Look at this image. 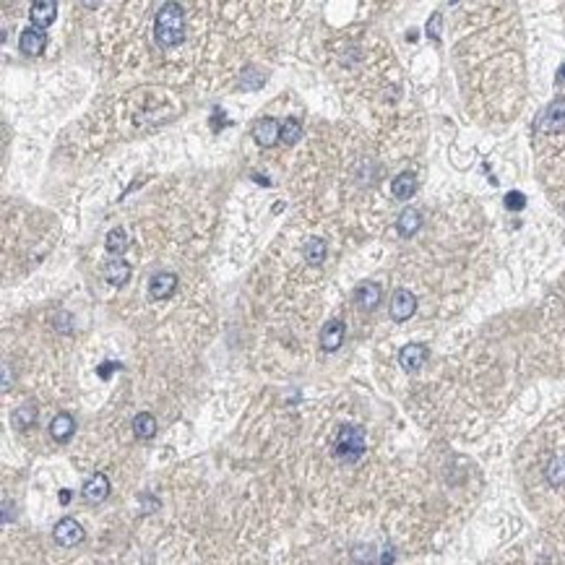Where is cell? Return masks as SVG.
<instances>
[{"instance_id":"1","label":"cell","mask_w":565,"mask_h":565,"mask_svg":"<svg viewBox=\"0 0 565 565\" xmlns=\"http://www.w3.org/2000/svg\"><path fill=\"white\" fill-rule=\"evenodd\" d=\"M154 37L162 47H177L185 40V14L180 3H164L154 21Z\"/></svg>"},{"instance_id":"2","label":"cell","mask_w":565,"mask_h":565,"mask_svg":"<svg viewBox=\"0 0 565 565\" xmlns=\"http://www.w3.org/2000/svg\"><path fill=\"white\" fill-rule=\"evenodd\" d=\"M368 448V440H365V430L362 427H355V425H344L339 430V438H336V456L342 461H357Z\"/></svg>"},{"instance_id":"3","label":"cell","mask_w":565,"mask_h":565,"mask_svg":"<svg viewBox=\"0 0 565 565\" xmlns=\"http://www.w3.org/2000/svg\"><path fill=\"white\" fill-rule=\"evenodd\" d=\"M417 310V300L409 290H396L394 297H391V318L396 323H404L409 318L414 316Z\"/></svg>"},{"instance_id":"4","label":"cell","mask_w":565,"mask_h":565,"mask_svg":"<svg viewBox=\"0 0 565 565\" xmlns=\"http://www.w3.org/2000/svg\"><path fill=\"white\" fill-rule=\"evenodd\" d=\"M81 539H84V529L76 518H60L55 524V542L60 547H76Z\"/></svg>"},{"instance_id":"5","label":"cell","mask_w":565,"mask_h":565,"mask_svg":"<svg viewBox=\"0 0 565 565\" xmlns=\"http://www.w3.org/2000/svg\"><path fill=\"white\" fill-rule=\"evenodd\" d=\"M537 125L542 131H565V99H555L542 115H539Z\"/></svg>"},{"instance_id":"6","label":"cell","mask_w":565,"mask_h":565,"mask_svg":"<svg viewBox=\"0 0 565 565\" xmlns=\"http://www.w3.org/2000/svg\"><path fill=\"white\" fill-rule=\"evenodd\" d=\"M253 138H255V144L263 146V149H271V146L281 138V125H279L274 118L258 120L255 128H253Z\"/></svg>"},{"instance_id":"7","label":"cell","mask_w":565,"mask_h":565,"mask_svg":"<svg viewBox=\"0 0 565 565\" xmlns=\"http://www.w3.org/2000/svg\"><path fill=\"white\" fill-rule=\"evenodd\" d=\"M175 290H177V276L172 274V271H159V274H154L151 281H149L151 300H167V297H172Z\"/></svg>"},{"instance_id":"8","label":"cell","mask_w":565,"mask_h":565,"mask_svg":"<svg viewBox=\"0 0 565 565\" xmlns=\"http://www.w3.org/2000/svg\"><path fill=\"white\" fill-rule=\"evenodd\" d=\"M45 45H47V34H45V29L29 27V29H24V32H21L18 47H21V53L29 55V58H34V55L45 53Z\"/></svg>"},{"instance_id":"9","label":"cell","mask_w":565,"mask_h":565,"mask_svg":"<svg viewBox=\"0 0 565 565\" xmlns=\"http://www.w3.org/2000/svg\"><path fill=\"white\" fill-rule=\"evenodd\" d=\"M55 14H58V3L55 0H34L32 8H29L32 27L47 29L55 21Z\"/></svg>"},{"instance_id":"10","label":"cell","mask_w":565,"mask_h":565,"mask_svg":"<svg viewBox=\"0 0 565 565\" xmlns=\"http://www.w3.org/2000/svg\"><path fill=\"white\" fill-rule=\"evenodd\" d=\"M427 362V347L425 344H407L401 352H399V365L407 370V373H417Z\"/></svg>"},{"instance_id":"11","label":"cell","mask_w":565,"mask_h":565,"mask_svg":"<svg viewBox=\"0 0 565 565\" xmlns=\"http://www.w3.org/2000/svg\"><path fill=\"white\" fill-rule=\"evenodd\" d=\"M344 342V323L342 321H329L321 331V347L326 352H336Z\"/></svg>"},{"instance_id":"12","label":"cell","mask_w":565,"mask_h":565,"mask_svg":"<svg viewBox=\"0 0 565 565\" xmlns=\"http://www.w3.org/2000/svg\"><path fill=\"white\" fill-rule=\"evenodd\" d=\"M110 495V482H107L105 474H94L92 479L84 485V498L89 503H102Z\"/></svg>"},{"instance_id":"13","label":"cell","mask_w":565,"mask_h":565,"mask_svg":"<svg viewBox=\"0 0 565 565\" xmlns=\"http://www.w3.org/2000/svg\"><path fill=\"white\" fill-rule=\"evenodd\" d=\"M73 430H76V422H73V417L71 414H58L53 422H50V435H53L58 443H66L68 438L73 435Z\"/></svg>"},{"instance_id":"14","label":"cell","mask_w":565,"mask_h":565,"mask_svg":"<svg viewBox=\"0 0 565 565\" xmlns=\"http://www.w3.org/2000/svg\"><path fill=\"white\" fill-rule=\"evenodd\" d=\"M355 300L362 305L365 310H373L375 305L381 303V287H378L375 281H365V284H360V287H357Z\"/></svg>"},{"instance_id":"15","label":"cell","mask_w":565,"mask_h":565,"mask_svg":"<svg viewBox=\"0 0 565 565\" xmlns=\"http://www.w3.org/2000/svg\"><path fill=\"white\" fill-rule=\"evenodd\" d=\"M414 190H417V177L409 175V172H401L399 177H394V183H391V193H394V198H399V201L412 198Z\"/></svg>"},{"instance_id":"16","label":"cell","mask_w":565,"mask_h":565,"mask_svg":"<svg viewBox=\"0 0 565 565\" xmlns=\"http://www.w3.org/2000/svg\"><path fill=\"white\" fill-rule=\"evenodd\" d=\"M131 279V266L125 261H110L105 268V281H110L112 287H120Z\"/></svg>"},{"instance_id":"17","label":"cell","mask_w":565,"mask_h":565,"mask_svg":"<svg viewBox=\"0 0 565 565\" xmlns=\"http://www.w3.org/2000/svg\"><path fill=\"white\" fill-rule=\"evenodd\" d=\"M422 227V216L417 209H404L401 211V216H399V232L404 237L414 235L417 229Z\"/></svg>"},{"instance_id":"18","label":"cell","mask_w":565,"mask_h":565,"mask_svg":"<svg viewBox=\"0 0 565 565\" xmlns=\"http://www.w3.org/2000/svg\"><path fill=\"white\" fill-rule=\"evenodd\" d=\"M133 433L138 435L141 440H149V438H154L157 435V420L151 417V414H146V412H141L136 420H133Z\"/></svg>"},{"instance_id":"19","label":"cell","mask_w":565,"mask_h":565,"mask_svg":"<svg viewBox=\"0 0 565 565\" xmlns=\"http://www.w3.org/2000/svg\"><path fill=\"white\" fill-rule=\"evenodd\" d=\"M300 136H303V125H300V120L297 118L284 120V125H281V141L292 146V144H297V141H300Z\"/></svg>"},{"instance_id":"20","label":"cell","mask_w":565,"mask_h":565,"mask_svg":"<svg viewBox=\"0 0 565 565\" xmlns=\"http://www.w3.org/2000/svg\"><path fill=\"white\" fill-rule=\"evenodd\" d=\"M105 248L112 253V255H120L123 250L128 248V235H125V229H112L110 235H107V242H105Z\"/></svg>"},{"instance_id":"21","label":"cell","mask_w":565,"mask_h":565,"mask_svg":"<svg viewBox=\"0 0 565 565\" xmlns=\"http://www.w3.org/2000/svg\"><path fill=\"white\" fill-rule=\"evenodd\" d=\"M305 258L310 263H323L326 261V242L323 240H307L305 242Z\"/></svg>"},{"instance_id":"22","label":"cell","mask_w":565,"mask_h":565,"mask_svg":"<svg viewBox=\"0 0 565 565\" xmlns=\"http://www.w3.org/2000/svg\"><path fill=\"white\" fill-rule=\"evenodd\" d=\"M34 420H37L34 407H21L14 412V425H18V427H29V425H34Z\"/></svg>"},{"instance_id":"23","label":"cell","mask_w":565,"mask_h":565,"mask_svg":"<svg viewBox=\"0 0 565 565\" xmlns=\"http://www.w3.org/2000/svg\"><path fill=\"white\" fill-rule=\"evenodd\" d=\"M547 477H550V482L555 487H563L565 485V466L560 464V461H552L550 469H547Z\"/></svg>"},{"instance_id":"24","label":"cell","mask_w":565,"mask_h":565,"mask_svg":"<svg viewBox=\"0 0 565 565\" xmlns=\"http://www.w3.org/2000/svg\"><path fill=\"white\" fill-rule=\"evenodd\" d=\"M261 84H263V76L255 68H248V71L242 73V89H258Z\"/></svg>"},{"instance_id":"25","label":"cell","mask_w":565,"mask_h":565,"mask_svg":"<svg viewBox=\"0 0 565 565\" xmlns=\"http://www.w3.org/2000/svg\"><path fill=\"white\" fill-rule=\"evenodd\" d=\"M524 206H526V198H524V193H518V190H513V193H508V196H505V209L518 211V209H524Z\"/></svg>"},{"instance_id":"26","label":"cell","mask_w":565,"mask_h":565,"mask_svg":"<svg viewBox=\"0 0 565 565\" xmlns=\"http://www.w3.org/2000/svg\"><path fill=\"white\" fill-rule=\"evenodd\" d=\"M427 37H433V40L440 37V14H433V18L427 21Z\"/></svg>"},{"instance_id":"27","label":"cell","mask_w":565,"mask_h":565,"mask_svg":"<svg viewBox=\"0 0 565 565\" xmlns=\"http://www.w3.org/2000/svg\"><path fill=\"white\" fill-rule=\"evenodd\" d=\"M81 3H84L86 8H97V3H99V0H81Z\"/></svg>"},{"instance_id":"28","label":"cell","mask_w":565,"mask_h":565,"mask_svg":"<svg viewBox=\"0 0 565 565\" xmlns=\"http://www.w3.org/2000/svg\"><path fill=\"white\" fill-rule=\"evenodd\" d=\"M557 81H565V68L560 71V73H557Z\"/></svg>"}]
</instances>
